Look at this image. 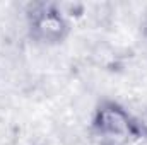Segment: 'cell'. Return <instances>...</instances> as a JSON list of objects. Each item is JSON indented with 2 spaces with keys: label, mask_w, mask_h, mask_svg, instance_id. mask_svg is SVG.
I'll use <instances>...</instances> for the list:
<instances>
[{
  "label": "cell",
  "mask_w": 147,
  "mask_h": 145,
  "mask_svg": "<svg viewBox=\"0 0 147 145\" xmlns=\"http://www.w3.org/2000/svg\"><path fill=\"white\" fill-rule=\"evenodd\" d=\"M89 133L96 145H132L140 140L135 114L113 99H103L96 104Z\"/></svg>",
  "instance_id": "6da1fadb"
},
{
  "label": "cell",
  "mask_w": 147,
  "mask_h": 145,
  "mask_svg": "<svg viewBox=\"0 0 147 145\" xmlns=\"http://www.w3.org/2000/svg\"><path fill=\"white\" fill-rule=\"evenodd\" d=\"M26 31L41 46H58L70 36L69 14L55 2H31L26 7Z\"/></svg>",
  "instance_id": "7a4b0ae2"
},
{
  "label": "cell",
  "mask_w": 147,
  "mask_h": 145,
  "mask_svg": "<svg viewBox=\"0 0 147 145\" xmlns=\"http://www.w3.org/2000/svg\"><path fill=\"white\" fill-rule=\"evenodd\" d=\"M135 118H137V126H139V132H140V138L147 140V108Z\"/></svg>",
  "instance_id": "3957f363"
}]
</instances>
